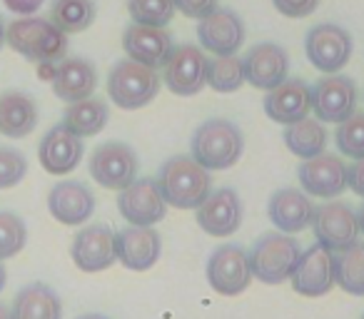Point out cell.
<instances>
[{"instance_id":"6da1fadb","label":"cell","mask_w":364,"mask_h":319,"mask_svg":"<svg viewBox=\"0 0 364 319\" xmlns=\"http://www.w3.org/2000/svg\"><path fill=\"white\" fill-rule=\"evenodd\" d=\"M155 183L162 200L175 210H198L213 193L210 173L188 155L170 157L167 163H162Z\"/></svg>"},{"instance_id":"7a4b0ae2","label":"cell","mask_w":364,"mask_h":319,"mask_svg":"<svg viewBox=\"0 0 364 319\" xmlns=\"http://www.w3.org/2000/svg\"><path fill=\"white\" fill-rule=\"evenodd\" d=\"M245 152V135L232 120L215 117L208 120L193 132L190 142V157L203 165L208 173L215 170H230L240 163Z\"/></svg>"},{"instance_id":"3957f363","label":"cell","mask_w":364,"mask_h":319,"mask_svg":"<svg viewBox=\"0 0 364 319\" xmlns=\"http://www.w3.org/2000/svg\"><path fill=\"white\" fill-rule=\"evenodd\" d=\"M6 43L26 60L41 65H55L68 55V36L50 21L26 16L6 28Z\"/></svg>"},{"instance_id":"277c9868","label":"cell","mask_w":364,"mask_h":319,"mask_svg":"<svg viewBox=\"0 0 364 319\" xmlns=\"http://www.w3.org/2000/svg\"><path fill=\"white\" fill-rule=\"evenodd\" d=\"M247 257L252 277H257L264 284H279L292 277L294 267L302 257V247L289 234L267 232L252 244Z\"/></svg>"},{"instance_id":"5b68a950","label":"cell","mask_w":364,"mask_h":319,"mask_svg":"<svg viewBox=\"0 0 364 319\" xmlns=\"http://www.w3.org/2000/svg\"><path fill=\"white\" fill-rule=\"evenodd\" d=\"M160 92V75L157 70L140 63L125 60L115 63L107 75V95L122 110H140L150 105Z\"/></svg>"},{"instance_id":"8992f818","label":"cell","mask_w":364,"mask_h":319,"mask_svg":"<svg viewBox=\"0 0 364 319\" xmlns=\"http://www.w3.org/2000/svg\"><path fill=\"white\" fill-rule=\"evenodd\" d=\"M90 178L105 190H125L130 183L137 180L140 160L135 150L125 142H102L92 150L90 155Z\"/></svg>"},{"instance_id":"52a82bcc","label":"cell","mask_w":364,"mask_h":319,"mask_svg":"<svg viewBox=\"0 0 364 319\" xmlns=\"http://www.w3.org/2000/svg\"><path fill=\"white\" fill-rule=\"evenodd\" d=\"M208 55L198 45H175L162 65V80L167 90L180 97H193L208 85Z\"/></svg>"},{"instance_id":"ba28073f","label":"cell","mask_w":364,"mask_h":319,"mask_svg":"<svg viewBox=\"0 0 364 319\" xmlns=\"http://www.w3.org/2000/svg\"><path fill=\"white\" fill-rule=\"evenodd\" d=\"M354 50L352 36L342 26L334 23H319L304 38V53L307 60L324 75H334L349 63Z\"/></svg>"},{"instance_id":"9c48e42d","label":"cell","mask_w":364,"mask_h":319,"mask_svg":"<svg viewBox=\"0 0 364 319\" xmlns=\"http://www.w3.org/2000/svg\"><path fill=\"white\" fill-rule=\"evenodd\" d=\"M312 229L317 242L332 252H342V249L352 247L354 242H359L357 212L342 200H327L324 205H317Z\"/></svg>"},{"instance_id":"30bf717a","label":"cell","mask_w":364,"mask_h":319,"mask_svg":"<svg viewBox=\"0 0 364 319\" xmlns=\"http://www.w3.org/2000/svg\"><path fill=\"white\" fill-rule=\"evenodd\" d=\"M208 284L218 294L225 297H237L252 282V269H250L247 249L240 244H220L208 259Z\"/></svg>"},{"instance_id":"8fae6325","label":"cell","mask_w":364,"mask_h":319,"mask_svg":"<svg viewBox=\"0 0 364 319\" xmlns=\"http://www.w3.org/2000/svg\"><path fill=\"white\" fill-rule=\"evenodd\" d=\"M312 87V112L319 122L339 125L349 115H354L357 107V85L347 75H324Z\"/></svg>"},{"instance_id":"7c38bea8","label":"cell","mask_w":364,"mask_h":319,"mask_svg":"<svg viewBox=\"0 0 364 319\" xmlns=\"http://www.w3.org/2000/svg\"><path fill=\"white\" fill-rule=\"evenodd\" d=\"M117 210L122 220L132 227H152L162 222L167 215V202L162 200V193L155 180L140 178L130 183L117 195Z\"/></svg>"},{"instance_id":"4fadbf2b","label":"cell","mask_w":364,"mask_h":319,"mask_svg":"<svg viewBox=\"0 0 364 319\" xmlns=\"http://www.w3.org/2000/svg\"><path fill=\"white\" fill-rule=\"evenodd\" d=\"M297 178L302 193H307L309 198L334 200L347 190V165L342 163V157L322 152L317 157L302 160Z\"/></svg>"},{"instance_id":"5bb4252c","label":"cell","mask_w":364,"mask_h":319,"mask_svg":"<svg viewBox=\"0 0 364 319\" xmlns=\"http://www.w3.org/2000/svg\"><path fill=\"white\" fill-rule=\"evenodd\" d=\"M294 292L302 297H324L329 289L337 284V272H334V252L322 244H312L302 252L292 277Z\"/></svg>"},{"instance_id":"9a60e30c","label":"cell","mask_w":364,"mask_h":319,"mask_svg":"<svg viewBox=\"0 0 364 319\" xmlns=\"http://www.w3.org/2000/svg\"><path fill=\"white\" fill-rule=\"evenodd\" d=\"M245 217L242 200L237 190L220 188L208 195L203 205L198 207V225L210 237H230L240 229Z\"/></svg>"},{"instance_id":"2e32d148","label":"cell","mask_w":364,"mask_h":319,"mask_svg":"<svg viewBox=\"0 0 364 319\" xmlns=\"http://www.w3.org/2000/svg\"><path fill=\"white\" fill-rule=\"evenodd\" d=\"M70 257L75 262V267L87 274L112 267L117 259L115 232L107 225H87L73 239Z\"/></svg>"},{"instance_id":"e0dca14e","label":"cell","mask_w":364,"mask_h":319,"mask_svg":"<svg viewBox=\"0 0 364 319\" xmlns=\"http://www.w3.org/2000/svg\"><path fill=\"white\" fill-rule=\"evenodd\" d=\"M198 38L203 50L213 55H237L245 45V23L230 8H218L208 18L198 21Z\"/></svg>"},{"instance_id":"ac0fdd59","label":"cell","mask_w":364,"mask_h":319,"mask_svg":"<svg viewBox=\"0 0 364 319\" xmlns=\"http://www.w3.org/2000/svg\"><path fill=\"white\" fill-rule=\"evenodd\" d=\"M245 67V82H250L257 90L269 92L279 82L287 80L289 72V55L277 43H259L247 50L242 58Z\"/></svg>"},{"instance_id":"d6986e66","label":"cell","mask_w":364,"mask_h":319,"mask_svg":"<svg viewBox=\"0 0 364 319\" xmlns=\"http://www.w3.org/2000/svg\"><path fill=\"white\" fill-rule=\"evenodd\" d=\"M82 155H85L82 137L73 135L63 122L53 125L38 145V160H41L43 170L50 175L73 173L82 163Z\"/></svg>"},{"instance_id":"ffe728a7","label":"cell","mask_w":364,"mask_h":319,"mask_svg":"<svg viewBox=\"0 0 364 319\" xmlns=\"http://www.w3.org/2000/svg\"><path fill=\"white\" fill-rule=\"evenodd\" d=\"M48 210L60 225L77 227L85 225L95 212V195L80 180H63L48 193Z\"/></svg>"},{"instance_id":"44dd1931","label":"cell","mask_w":364,"mask_h":319,"mask_svg":"<svg viewBox=\"0 0 364 319\" xmlns=\"http://www.w3.org/2000/svg\"><path fill=\"white\" fill-rule=\"evenodd\" d=\"M115 252L125 269L147 272L162 254V239L155 227H125L115 232Z\"/></svg>"},{"instance_id":"7402d4cb","label":"cell","mask_w":364,"mask_h":319,"mask_svg":"<svg viewBox=\"0 0 364 319\" xmlns=\"http://www.w3.org/2000/svg\"><path fill=\"white\" fill-rule=\"evenodd\" d=\"M172 48L175 45H172V36L167 33V28H150L132 23L122 33V50L127 53V58L140 63V65L152 67V70L165 65Z\"/></svg>"},{"instance_id":"603a6c76","label":"cell","mask_w":364,"mask_h":319,"mask_svg":"<svg viewBox=\"0 0 364 319\" xmlns=\"http://www.w3.org/2000/svg\"><path fill=\"white\" fill-rule=\"evenodd\" d=\"M312 110V87L299 77H287L264 97V112L269 120L289 125L309 115Z\"/></svg>"},{"instance_id":"cb8c5ba5","label":"cell","mask_w":364,"mask_h":319,"mask_svg":"<svg viewBox=\"0 0 364 319\" xmlns=\"http://www.w3.org/2000/svg\"><path fill=\"white\" fill-rule=\"evenodd\" d=\"M314 207L317 205L309 200L307 193L297 188H282L272 195L267 205L269 222L284 234H297L312 225Z\"/></svg>"},{"instance_id":"d4e9b609","label":"cell","mask_w":364,"mask_h":319,"mask_svg":"<svg viewBox=\"0 0 364 319\" xmlns=\"http://www.w3.org/2000/svg\"><path fill=\"white\" fill-rule=\"evenodd\" d=\"M55 97L63 102H77L92 97L97 87V70L85 58H63L50 75Z\"/></svg>"},{"instance_id":"484cf974","label":"cell","mask_w":364,"mask_h":319,"mask_svg":"<svg viewBox=\"0 0 364 319\" xmlns=\"http://www.w3.org/2000/svg\"><path fill=\"white\" fill-rule=\"evenodd\" d=\"M38 125V102L23 90H6L0 95V135L21 140Z\"/></svg>"},{"instance_id":"4316f807","label":"cell","mask_w":364,"mask_h":319,"mask_svg":"<svg viewBox=\"0 0 364 319\" xmlns=\"http://www.w3.org/2000/svg\"><path fill=\"white\" fill-rule=\"evenodd\" d=\"M11 314L13 319H63V302L53 287L33 282L16 294Z\"/></svg>"},{"instance_id":"83f0119b","label":"cell","mask_w":364,"mask_h":319,"mask_svg":"<svg viewBox=\"0 0 364 319\" xmlns=\"http://www.w3.org/2000/svg\"><path fill=\"white\" fill-rule=\"evenodd\" d=\"M107 120H110V110H107L105 100H100V97H85V100L68 102L65 112H63V125L77 137L97 135V132L105 130Z\"/></svg>"},{"instance_id":"f1b7e54d","label":"cell","mask_w":364,"mask_h":319,"mask_svg":"<svg viewBox=\"0 0 364 319\" xmlns=\"http://www.w3.org/2000/svg\"><path fill=\"white\" fill-rule=\"evenodd\" d=\"M282 140L292 155L309 160V157H317L324 152V147H327V130H324L322 122L307 115L302 120L284 125Z\"/></svg>"},{"instance_id":"f546056e","label":"cell","mask_w":364,"mask_h":319,"mask_svg":"<svg viewBox=\"0 0 364 319\" xmlns=\"http://www.w3.org/2000/svg\"><path fill=\"white\" fill-rule=\"evenodd\" d=\"M95 0H53L50 23L65 36H73L87 31L95 21Z\"/></svg>"},{"instance_id":"4dcf8cb0","label":"cell","mask_w":364,"mask_h":319,"mask_svg":"<svg viewBox=\"0 0 364 319\" xmlns=\"http://www.w3.org/2000/svg\"><path fill=\"white\" fill-rule=\"evenodd\" d=\"M334 272L344 292L364 297V242H354L352 247L334 252Z\"/></svg>"},{"instance_id":"1f68e13d","label":"cell","mask_w":364,"mask_h":319,"mask_svg":"<svg viewBox=\"0 0 364 319\" xmlns=\"http://www.w3.org/2000/svg\"><path fill=\"white\" fill-rule=\"evenodd\" d=\"M208 85L215 92H237L245 85L242 58L215 55L208 65Z\"/></svg>"},{"instance_id":"d6a6232c","label":"cell","mask_w":364,"mask_h":319,"mask_svg":"<svg viewBox=\"0 0 364 319\" xmlns=\"http://www.w3.org/2000/svg\"><path fill=\"white\" fill-rule=\"evenodd\" d=\"M127 13L137 26L167 28L177 11L172 0H127Z\"/></svg>"},{"instance_id":"836d02e7","label":"cell","mask_w":364,"mask_h":319,"mask_svg":"<svg viewBox=\"0 0 364 319\" xmlns=\"http://www.w3.org/2000/svg\"><path fill=\"white\" fill-rule=\"evenodd\" d=\"M337 150L349 160L364 157V112H354L337 127Z\"/></svg>"},{"instance_id":"e575fe53","label":"cell","mask_w":364,"mask_h":319,"mask_svg":"<svg viewBox=\"0 0 364 319\" xmlns=\"http://www.w3.org/2000/svg\"><path fill=\"white\" fill-rule=\"evenodd\" d=\"M28 242V227L16 212H0V262L16 257Z\"/></svg>"},{"instance_id":"d590c367","label":"cell","mask_w":364,"mask_h":319,"mask_svg":"<svg viewBox=\"0 0 364 319\" xmlns=\"http://www.w3.org/2000/svg\"><path fill=\"white\" fill-rule=\"evenodd\" d=\"M28 175V160L21 150L0 145V190H11Z\"/></svg>"},{"instance_id":"8d00e7d4","label":"cell","mask_w":364,"mask_h":319,"mask_svg":"<svg viewBox=\"0 0 364 319\" xmlns=\"http://www.w3.org/2000/svg\"><path fill=\"white\" fill-rule=\"evenodd\" d=\"M272 3L277 13H282L284 18H294V21L312 16L319 6V0H272Z\"/></svg>"},{"instance_id":"74e56055","label":"cell","mask_w":364,"mask_h":319,"mask_svg":"<svg viewBox=\"0 0 364 319\" xmlns=\"http://www.w3.org/2000/svg\"><path fill=\"white\" fill-rule=\"evenodd\" d=\"M172 3H175V11L195 21H203L213 11H218V0H172Z\"/></svg>"},{"instance_id":"f35d334b","label":"cell","mask_w":364,"mask_h":319,"mask_svg":"<svg viewBox=\"0 0 364 319\" xmlns=\"http://www.w3.org/2000/svg\"><path fill=\"white\" fill-rule=\"evenodd\" d=\"M347 188L364 200V157L354 160V163L347 168Z\"/></svg>"},{"instance_id":"ab89813d","label":"cell","mask_w":364,"mask_h":319,"mask_svg":"<svg viewBox=\"0 0 364 319\" xmlns=\"http://www.w3.org/2000/svg\"><path fill=\"white\" fill-rule=\"evenodd\" d=\"M3 3H6V8L11 13L26 18V16H36V13L43 8V3H46V0H3Z\"/></svg>"},{"instance_id":"60d3db41","label":"cell","mask_w":364,"mask_h":319,"mask_svg":"<svg viewBox=\"0 0 364 319\" xmlns=\"http://www.w3.org/2000/svg\"><path fill=\"white\" fill-rule=\"evenodd\" d=\"M6 282H8V272H6V264L0 262V292L6 289Z\"/></svg>"},{"instance_id":"b9f144b4","label":"cell","mask_w":364,"mask_h":319,"mask_svg":"<svg viewBox=\"0 0 364 319\" xmlns=\"http://www.w3.org/2000/svg\"><path fill=\"white\" fill-rule=\"evenodd\" d=\"M0 319H13L11 307H8V304H3V302H0Z\"/></svg>"},{"instance_id":"7bdbcfd3","label":"cell","mask_w":364,"mask_h":319,"mask_svg":"<svg viewBox=\"0 0 364 319\" xmlns=\"http://www.w3.org/2000/svg\"><path fill=\"white\" fill-rule=\"evenodd\" d=\"M3 43H6V23L0 18V50H3Z\"/></svg>"},{"instance_id":"ee69618b","label":"cell","mask_w":364,"mask_h":319,"mask_svg":"<svg viewBox=\"0 0 364 319\" xmlns=\"http://www.w3.org/2000/svg\"><path fill=\"white\" fill-rule=\"evenodd\" d=\"M357 220H359V232H364V205H362V210L357 212Z\"/></svg>"},{"instance_id":"f6af8a7d","label":"cell","mask_w":364,"mask_h":319,"mask_svg":"<svg viewBox=\"0 0 364 319\" xmlns=\"http://www.w3.org/2000/svg\"><path fill=\"white\" fill-rule=\"evenodd\" d=\"M77 319H110V317H105V314H82Z\"/></svg>"},{"instance_id":"bcb514c9","label":"cell","mask_w":364,"mask_h":319,"mask_svg":"<svg viewBox=\"0 0 364 319\" xmlns=\"http://www.w3.org/2000/svg\"><path fill=\"white\" fill-rule=\"evenodd\" d=\"M362 319H364V317H362Z\"/></svg>"}]
</instances>
